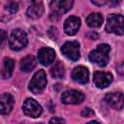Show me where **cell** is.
Returning <instances> with one entry per match:
<instances>
[{
	"instance_id": "19",
	"label": "cell",
	"mask_w": 124,
	"mask_h": 124,
	"mask_svg": "<svg viewBox=\"0 0 124 124\" xmlns=\"http://www.w3.org/2000/svg\"><path fill=\"white\" fill-rule=\"evenodd\" d=\"M50 74L54 78H62L65 75V68L62 62L58 61L50 70Z\"/></svg>"
},
{
	"instance_id": "12",
	"label": "cell",
	"mask_w": 124,
	"mask_h": 124,
	"mask_svg": "<svg viewBox=\"0 0 124 124\" xmlns=\"http://www.w3.org/2000/svg\"><path fill=\"white\" fill-rule=\"evenodd\" d=\"M54 58H55V51L50 47H43L38 51L39 62L44 66L49 65L51 62H53Z\"/></svg>"
},
{
	"instance_id": "6",
	"label": "cell",
	"mask_w": 124,
	"mask_h": 124,
	"mask_svg": "<svg viewBox=\"0 0 124 124\" xmlns=\"http://www.w3.org/2000/svg\"><path fill=\"white\" fill-rule=\"evenodd\" d=\"M74 0H52L50 3V11L53 16H61L67 13L73 6Z\"/></svg>"
},
{
	"instance_id": "5",
	"label": "cell",
	"mask_w": 124,
	"mask_h": 124,
	"mask_svg": "<svg viewBox=\"0 0 124 124\" xmlns=\"http://www.w3.org/2000/svg\"><path fill=\"white\" fill-rule=\"evenodd\" d=\"M62 54L72 61H77L80 57L79 44L77 41L66 42L61 47Z\"/></svg>"
},
{
	"instance_id": "24",
	"label": "cell",
	"mask_w": 124,
	"mask_h": 124,
	"mask_svg": "<svg viewBox=\"0 0 124 124\" xmlns=\"http://www.w3.org/2000/svg\"><path fill=\"white\" fill-rule=\"evenodd\" d=\"M50 123H65V120L62 118H58V117H53L49 120Z\"/></svg>"
},
{
	"instance_id": "1",
	"label": "cell",
	"mask_w": 124,
	"mask_h": 124,
	"mask_svg": "<svg viewBox=\"0 0 124 124\" xmlns=\"http://www.w3.org/2000/svg\"><path fill=\"white\" fill-rule=\"evenodd\" d=\"M109 50H110V46L108 45L101 44L97 46V48H95L94 50H92L89 53V55H88L89 60L100 67H104L108 62Z\"/></svg>"
},
{
	"instance_id": "27",
	"label": "cell",
	"mask_w": 124,
	"mask_h": 124,
	"mask_svg": "<svg viewBox=\"0 0 124 124\" xmlns=\"http://www.w3.org/2000/svg\"><path fill=\"white\" fill-rule=\"evenodd\" d=\"M120 1H121V0H110L112 6H116V5H118V4L120 3Z\"/></svg>"
},
{
	"instance_id": "26",
	"label": "cell",
	"mask_w": 124,
	"mask_h": 124,
	"mask_svg": "<svg viewBox=\"0 0 124 124\" xmlns=\"http://www.w3.org/2000/svg\"><path fill=\"white\" fill-rule=\"evenodd\" d=\"M89 36H91V37L93 38V40L98 39V35H97L96 33H92V32H91V33H89V34H88V37H89Z\"/></svg>"
},
{
	"instance_id": "14",
	"label": "cell",
	"mask_w": 124,
	"mask_h": 124,
	"mask_svg": "<svg viewBox=\"0 0 124 124\" xmlns=\"http://www.w3.org/2000/svg\"><path fill=\"white\" fill-rule=\"evenodd\" d=\"M44 13V5L40 0H32L27 10V16L31 18H39Z\"/></svg>"
},
{
	"instance_id": "20",
	"label": "cell",
	"mask_w": 124,
	"mask_h": 124,
	"mask_svg": "<svg viewBox=\"0 0 124 124\" xmlns=\"http://www.w3.org/2000/svg\"><path fill=\"white\" fill-rule=\"evenodd\" d=\"M17 4L16 2H10L7 6H6V9L8 12H10L11 14H15L16 11H17Z\"/></svg>"
},
{
	"instance_id": "17",
	"label": "cell",
	"mask_w": 124,
	"mask_h": 124,
	"mask_svg": "<svg viewBox=\"0 0 124 124\" xmlns=\"http://www.w3.org/2000/svg\"><path fill=\"white\" fill-rule=\"evenodd\" d=\"M14 66H15V62L13 59L6 57L3 61V68H2V78L4 79L9 78L12 76L13 70H14Z\"/></svg>"
},
{
	"instance_id": "23",
	"label": "cell",
	"mask_w": 124,
	"mask_h": 124,
	"mask_svg": "<svg viewBox=\"0 0 124 124\" xmlns=\"http://www.w3.org/2000/svg\"><path fill=\"white\" fill-rule=\"evenodd\" d=\"M93 4H95L96 6H103L105 4L108 3V0H91Z\"/></svg>"
},
{
	"instance_id": "8",
	"label": "cell",
	"mask_w": 124,
	"mask_h": 124,
	"mask_svg": "<svg viewBox=\"0 0 124 124\" xmlns=\"http://www.w3.org/2000/svg\"><path fill=\"white\" fill-rule=\"evenodd\" d=\"M22 109L25 115L33 118L39 117L42 113V107L39 105V103H37L34 99L31 98H28L24 101Z\"/></svg>"
},
{
	"instance_id": "16",
	"label": "cell",
	"mask_w": 124,
	"mask_h": 124,
	"mask_svg": "<svg viewBox=\"0 0 124 124\" xmlns=\"http://www.w3.org/2000/svg\"><path fill=\"white\" fill-rule=\"evenodd\" d=\"M36 64H37L36 58L33 55H27V56H25L24 58L21 59V61H20V69H21V71L28 73V72L32 71L35 68Z\"/></svg>"
},
{
	"instance_id": "4",
	"label": "cell",
	"mask_w": 124,
	"mask_h": 124,
	"mask_svg": "<svg viewBox=\"0 0 124 124\" xmlns=\"http://www.w3.org/2000/svg\"><path fill=\"white\" fill-rule=\"evenodd\" d=\"M46 76L44 70L38 71L32 78L29 83V90L34 94L42 93L46 85Z\"/></svg>"
},
{
	"instance_id": "10",
	"label": "cell",
	"mask_w": 124,
	"mask_h": 124,
	"mask_svg": "<svg viewBox=\"0 0 124 124\" xmlns=\"http://www.w3.org/2000/svg\"><path fill=\"white\" fill-rule=\"evenodd\" d=\"M106 102L114 109H121L124 106V96L120 92H109L105 96Z\"/></svg>"
},
{
	"instance_id": "11",
	"label": "cell",
	"mask_w": 124,
	"mask_h": 124,
	"mask_svg": "<svg viewBox=\"0 0 124 124\" xmlns=\"http://www.w3.org/2000/svg\"><path fill=\"white\" fill-rule=\"evenodd\" d=\"M80 23H81V21H80L79 17L75 16H69L64 22V31H65V33L69 36L75 35L78 31V29L80 27Z\"/></svg>"
},
{
	"instance_id": "22",
	"label": "cell",
	"mask_w": 124,
	"mask_h": 124,
	"mask_svg": "<svg viewBox=\"0 0 124 124\" xmlns=\"http://www.w3.org/2000/svg\"><path fill=\"white\" fill-rule=\"evenodd\" d=\"M116 70H117L118 74H120V75L124 76V61H123V62H121V63H120V64L117 66Z\"/></svg>"
},
{
	"instance_id": "7",
	"label": "cell",
	"mask_w": 124,
	"mask_h": 124,
	"mask_svg": "<svg viewBox=\"0 0 124 124\" xmlns=\"http://www.w3.org/2000/svg\"><path fill=\"white\" fill-rule=\"evenodd\" d=\"M85 96L81 91L78 90H68L61 95V101L66 105H77L80 104L84 100Z\"/></svg>"
},
{
	"instance_id": "21",
	"label": "cell",
	"mask_w": 124,
	"mask_h": 124,
	"mask_svg": "<svg viewBox=\"0 0 124 124\" xmlns=\"http://www.w3.org/2000/svg\"><path fill=\"white\" fill-rule=\"evenodd\" d=\"M93 114H94V111L90 108H85L81 111V116H83V117H89V116H92Z\"/></svg>"
},
{
	"instance_id": "2",
	"label": "cell",
	"mask_w": 124,
	"mask_h": 124,
	"mask_svg": "<svg viewBox=\"0 0 124 124\" xmlns=\"http://www.w3.org/2000/svg\"><path fill=\"white\" fill-rule=\"evenodd\" d=\"M106 31L117 35L124 34V17L121 15H110L107 20Z\"/></svg>"
},
{
	"instance_id": "15",
	"label": "cell",
	"mask_w": 124,
	"mask_h": 124,
	"mask_svg": "<svg viewBox=\"0 0 124 124\" xmlns=\"http://www.w3.org/2000/svg\"><path fill=\"white\" fill-rule=\"evenodd\" d=\"M14 107V98L9 93H4L1 96V113L8 114Z\"/></svg>"
},
{
	"instance_id": "3",
	"label": "cell",
	"mask_w": 124,
	"mask_h": 124,
	"mask_svg": "<svg viewBox=\"0 0 124 124\" xmlns=\"http://www.w3.org/2000/svg\"><path fill=\"white\" fill-rule=\"evenodd\" d=\"M27 43H28L27 35L23 30L17 28L12 32L9 40V45L13 50H20L24 48Z\"/></svg>"
},
{
	"instance_id": "18",
	"label": "cell",
	"mask_w": 124,
	"mask_h": 124,
	"mask_svg": "<svg viewBox=\"0 0 124 124\" xmlns=\"http://www.w3.org/2000/svg\"><path fill=\"white\" fill-rule=\"evenodd\" d=\"M86 23L90 27H100L103 23V16L99 13L90 14L86 17Z\"/></svg>"
},
{
	"instance_id": "9",
	"label": "cell",
	"mask_w": 124,
	"mask_h": 124,
	"mask_svg": "<svg viewBox=\"0 0 124 124\" xmlns=\"http://www.w3.org/2000/svg\"><path fill=\"white\" fill-rule=\"evenodd\" d=\"M112 75L110 73L106 72H95L93 76V81L96 87L98 88H106L108 87L112 81Z\"/></svg>"
},
{
	"instance_id": "25",
	"label": "cell",
	"mask_w": 124,
	"mask_h": 124,
	"mask_svg": "<svg viewBox=\"0 0 124 124\" xmlns=\"http://www.w3.org/2000/svg\"><path fill=\"white\" fill-rule=\"evenodd\" d=\"M1 35H2V37H1V44L3 45L4 41L6 40V37H7V35H6V33H5V31H4V30H1Z\"/></svg>"
},
{
	"instance_id": "13",
	"label": "cell",
	"mask_w": 124,
	"mask_h": 124,
	"mask_svg": "<svg viewBox=\"0 0 124 124\" xmlns=\"http://www.w3.org/2000/svg\"><path fill=\"white\" fill-rule=\"evenodd\" d=\"M88 78H89V72L86 67L78 66V67L74 68V70L72 72V78L76 82L84 84L88 81Z\"/></svg>"
}]
</instances>
